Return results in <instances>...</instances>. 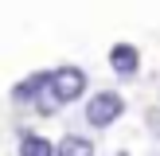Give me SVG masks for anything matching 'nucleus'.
Here are the masks:
<instances>
[{
	"instance_id": "nucleus-1",
	"label": "nucleus",
	"mask_w": 160,
	"mask_h": 156,
	"mask_svg": "<svg viewBox=\"0 0 160 156\" xmlns=\"http://www.w3.org/2000/svg\"><path fill=\"white\" fill-rule=\"evenodd\" d=\"M117 117H125V98L117 90H94L86 98V125L90 129H109Z\"/></svg>"
},
{
	"instance_id": "nucleus-2",
	"label": "nucleus",
	"mask_w": 160,
	"mask_h": 156,
	"mask_svg": "<svg viewBox=\"0 0 160 156\" xmlns=\"http://www.w3.org/2000/svg\"><path fill=\"white\" fill-rule=\"evenodd\" d=\"M86 86H90V82H86V70L74 66V62H62V66L51 70V90H55V98H59L62 105L86 98Z\"/></svg>"
},
{
	"instance_id": "nucleus-3",
	"label": "nucleus",
	"mask_w": 160,
	"mask_h": 156,
	"mask_svg": "<svg viewBox=\"0 0 160 156\" xmlns=\"http://www.w3.org/2000/svg\"><path fill=\"white\" fill-rule=\"evenodd\" d=\"M109 66H113L117 78H133L141 70V51L133 43H125V39H117V43L109 47Z\"/></svg>"
},
{
	"instance_id": "nucleus-4",
	"label": "nucleus",
	"mask_w": 160,
	"mask_h": 156,
	"mask_svg": "<svg viewBox=\"0 0 160 156\" xmlns=\"http://www.w3.org/2000/svg\"><path fill=\"white\" fill-rule=\"evenodd\" d=\"M47 82H51V70H35V74H28V78H23V82L12 90V101H28V98L35 101L39 94H43Z\"/></svg>"
},
{
	"instance_id": "nucleus-5",
	"label": "nucleus",
	"mask_w": 160,
	"mask_h": 156,
	"mask_svg": "<svg viewBox=\"0 0 160 156\" xmlns=\"http://www.w3.org/2000/svg\"><path fill=\"white\" fill-rule=\"evenodd\" d=\"M20 156H59V144H51L39 133H23L20 137Z\"/></svg>"
},
{
	"instance_id": "nucleus-6",
	"label": "nucleus",
	"mask_w": 160,
	"mask_h": 156,
	"mask_svg": "<svg viewBox=\"0 0 160 156\" xmlns=\"http://www.w3.org/2000/svg\"><path fill=\"white\" fill-rule=\"evenodd\" d=\"M59 156H94V140L82 133H67L59 140Z\"/></svg>"
},
{
	"instance_id": "nucleus-7",
	"label": "nucleus",
	"mask_w": 160,
	"mask_h": 156,
	"mask_svg": "<svg viewBox=\"0 0 160 156\" xmlns=\"http://www.w3.org/2000/svg\"><path fill=\"white\" fill-rule=\"evenodd\" d=\"M117 156H129V152H117Z\"/></svg>"
}]
</instances>
